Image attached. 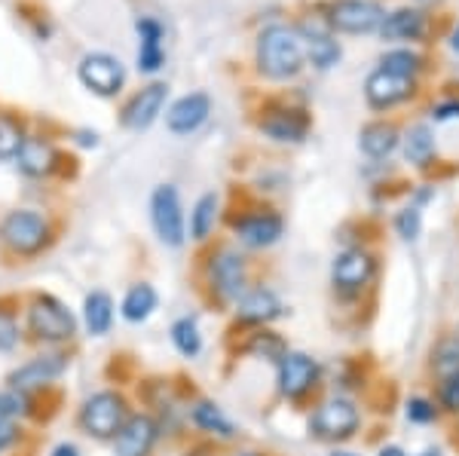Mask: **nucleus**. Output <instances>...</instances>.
Here are the masks:
<instances>
[{"label": "nucleus", "mask_w": 459, "mask_h": 456, "mask_svg": "<svg viewBox=\"0 0 459 456\" xmlns=\"http://www.w3.org/2000/svg\"><path fill=\"white\" fill-rule=\"evenodd\" d=\"M307 68V47L294 22H270L255 37V71L270 83L298 80Z\"/></svg>", "instance_id": "f257e3e1"}, {"label": "nucleus", "mask_w": 459, "mask_h": 456, "mask_svg": "<svg viewBox=\"0 0 459 456\" xmlns=\"http://www.w3.org/2000/svg\"><path fill=\"white\" fill-rule=\"evenodd\" d=\"M49 239H53V224H49L47 215L34 209H13L0 220V242L13 254H40L49 245Z\"/></svg>", "instance_id": "f03ea898"}, {"label": "nucleus", "mask_w": 459, "mask_h": 456, "mask_svg": "<svg viewBox=\"0 0 459 456\" xmlns=\"http://www.w3.org/2000/svg\"><path fill=\"white\" fill-rule=\"evenodd\" d=\"M322 19L334 34H377L386 19V6L380 0H328Z\"/></svg>", "instance_id": "7ed1b4c3"}, {"label": "nucleus", "mask_w": 459, "mask_h": 456, "mask_svg": "<svg viewBox=\"0 0 459 456\" xmlns=\"http://www.w3.org/2000/svg\"><path fill=\"white\" fill-rule=\"evenodd\" d=\"M309 114L307 108H298L285 99L264 101L261 114H257V129L264 132L270 142L276 144H300L309 135Z\"/></svg>", "instance_id": "20e7f679"}, {"label": "nucleus", "mask_w": 459, "mask_h": 456, "mask_svg": "<svg viewBox=\"0 0 459 456\" xmlns=\"http://www.w3.org/2000/svg\"><path fill=\"white\" fill-rule=\"evenodd\" d=\"M77 80L99 99H117L126 90V65L110 53H83L77 62Z\"/></svg>", "instance_id": "39448f33"}, {"label": "nucleus", "mask_w": 459, "mask_h": 456, "mask_svg": "<svg viewBox=\"0 0 459 456\" xmlns=\"http://www.w3.org/2000/svg\"><path fill=\"white\" fill-rule=\"evenodd\" d=\"M359 408L343 395H334V399L318 404L316 414L309 417V435L318 441H346L359 432Z\"/></svg>", "instance_id": "423d86ee"}, {"label": "nucleus", "mask_w": 459, "mask_h": 456, "mask_svg": "<svg viewBox=\"0 0 459 456\" xmlns=\"http://www.w3.org/2000/svg\"><path fill=\"white\" fill-rule=\"evenodd\" d=\"M28 328L37 340H49V343H62L71 340L74 331H77V322H74L71 310L65 304H58L56 297L43 294V297H34V304L28 306Z\"/></svg>", "instance_id": "0eeeda50"}, {"label": "nucleus", "mask_w": 459, "mask_h": 456, "mask_svg": "<svg viewBox=\"0 0 459 456\" xmlns=\"http://www.w3.org/2000/svg\"><path fill=\"white\" fill-rule=\"evenodd\" d=\"M166 99H169V83H162V80H151V83H144L142 90H135L129 99L123 101L120 126L129 129V132L151 129L153 123L160 120L162 108H166Z\"/></svg>", "instance_id": "6e6552de"}, {"label": "nucleus", "mask_w": 459, "mask_h": 456, "mask_svg": "<svg viewBox=\"0 0 459 456\" xmlns=\"http://www.w3.org/2000/svg\"><path fill=\"white\" fill-rule=\"evenodd\" d=\"M413 95H417V80L402 77V73H395V71L374 68L365 80V101L377 114H386L392 108L407 105Z\"/></svg>", "instance_id": "1a4fd4ad"}, {"label": "nucleus", "mask_w": 459, "mask_h": 456, "mask_svg": "<svg viewBox=\"0 0 459 456\" xmlns=\"http://www.w3.org/2000/svg\"><path fill=\"white\" fill-rule=\"evenodd\" d=\"M126 420H129L126 417V399L117 392H95L83 404V410H80V426H83L89 435L101 441L117 438V432L123 429Z\"/></svg>", "instance_id": "9d476101"}, {"label": "nucleus", "mask_w": 459, "mask_h": 456, "mask_svg": "<svg viewBox=\"0 0 459 456\" xmlns=\"http://www.w3.org/2000/svg\"><path fill=\"white\" fill-rule=\"evenodd\" d=\"M151 220L157 237L166 242V245H184L187 239V227H184V209H181V196L172 184H160L151 196Z\"/></svg>", "instance_id": "9b49d317"}, {"label": "nucleus", "mask_w": 459, "mask_h": 456, "mask_svg": "<svg viewBox=\"0 0 459 456\" xmlns=\"http://www.w3.org/2000/svg\"><path fill=\"white\" fill-rule=\"evenodd\" d=\"M303 34V47H307V65H313L316 71H331L343 58V47H340L337 34L328 28V22L322 16H307L294 22Z\"/></svg>", "instance_id": "f8f14e48"}, {"label": "nucleus", "mask_w": 459, "mask_h": 456, "mask_svg": "<svg viewBox=\"0 0 459 456\" xmlns=\"http://www.w3.org/2000/svg\"><path fill=\"white\" fill-rule=\"evenodd\" d=\"M209 282L218 291L221 300H239L248 285L246 257L236 252V248H218L209 263Z\"/></svg>", "instance_id": "ddd939ff"}, {"label": "nucleus", "mask_w": 459, "mask_h": 456, "mask_svg": "<svg viewBox=\"0 0 459 456\" xmlns=\"http://www.w3.org/2000/svg\"><path fill=\"white\" fill-rule=\"evenodd\" d=\"M374 276L377 261L365 248H346L334 257V267H331V282L340 294H361V288H368Z\"/></svg>", "instance_id": "4468645a"}, {"label": "nucleus", "mask_w": 459, "mask_h": 456, "mask_svg": "<svg viewBox=\"0 0 459 456\" xmlns=\"http://www.w3.org/2000/svg\"><path fill=\"white\" fill-rule=\"evenodd\" d=\"M233 233H236V239L248 248H270L282 239L285 220L273 209H251V211H242V215L233 220Z\"/></svg>", "instance_id": "2eb2a0df"}, {"label": "nucleus", "mask_w": 459, "mask_h": 456, "mask_svg": "<svg viewBox=\"0 0 459 456\" xmlns=\"http://www.w3.org/2000/svg\"><path fill=\"white\" fill-rule=\"evenodd\" d=\"M62 159L65 157L53 144V138L31 132V135L25 138V144H22L16 166L22 175H28V178H49V175H56L58 168H62Z\"/></svg>", "instance_id": "dca6fc26"}, {"label": "nucleus", "mask_w": 459, "mask_h": 456, "mask_svg": "<svg viewBox=\"0 0 459 456\" xmlns=\"http://www.w3.org/2000/svg\"><path fill=\"white\" fill-rule=\"evenodd\" d=\"M318 383V362L309 358L307 352H291L288 349L279 358V392L285 399H303L309 389Z\"/></svg>", "instance_id": "f3484780"}, {"label": "nucleus", "mask_w": 459, "mask_h": 456, "mask_svg": "<svg viewBox=\"0 0 459 456\" xmlns=\"http://www.w3.org/2000/svg\"><path fill=\"white\" fill-rule=\"evenodd\" d=\"M135 31H138V56H135V68L153 77L162 71L166 65V28L157 16H138L135 19Z\"/></svg>", "instance_id": "a211bd4d"}, {"label": "nucleus", "mask_w": 459, "mask_h": 456, "mask_svg": "<svg viewBox=\"0 0 459 456\" xmlns=\"http://www.w3.org/2000/svg\"><path fill=\"white\" fill-rule=\"evenodd\" d=\"M212 116V95L209 92H187L172 101L166 110V129L172 135H194L199 126Z\"/></svg>", "instance_id": "6ab92c4d"}, {"label": "nucleus", "mask_w": 459, "mask_h": 456, "mask_svg": "<svg viewBox=\"0 0 459 456\" xmlns=\"http://www.w3.org/2000/svg\"><path fill=\"white\" fill-rule=\"evenodd\" d=\"M429 25H432V19H429L426 10H420V6H398V10L386 13L377 34L389 43H420L429 37Z\"/></svg>", "instance_id": "aec40b11"}, {"label": "nucleus", "mask_w": 459, "mask_h": 456, "mask_svg": "<svg viewBox=\"0 0 459 456\" xmlns=\"http://www.w3.org/2000/svg\"><path fill=\"white\" fill-rule=\"evenodd\" d=\"M157 423L151 420V417L138 414V417H129V420L123 423V429L117 432L114 438V451L117 456H147L153 447V441H157Z\"/></svg>", "instance_id": "412c9836"}, {"label": "nucleus", "mask_w": 459, "mask_h": 456, "mask_svg": "<svg viewBox=\"0 0 459 456\" xmlns=\"http://www.w3.org/2000/svg\"><path fill=\"white\" fill-rule=\"evenodd\" d=\"M65 358L62 356H40V358H31L28 365H22L19 371L10 374V383L16 392H28V389H37V386H47L53 383L58 374L65 371Z\"/></svg>", "instance_id": "4be33fe9"}, {"label": "nucleus", "mask_w": 459, "mask_h": 456, "mask_svg": "<svg viewBox=\"0 0 459 456\" xmlns=\"http://www.w3.org/2000/svg\"><path fill=\"white\" fill-rule=\"evenodd\" d=\"M402 144V129L389 120H374L359 132V147L365 157L371 159H386L395 153V147Z\"/></svg>", "instance_id": "5701e85b"}, {"label": "nucleus", "mask_w": 459, "mask_h": 456, "mask_svg": "<svg viewBox=\"0 0 459 456\" xmlns=\"http://www.w3.org/2000/svg\"><path fill=\"white\" fill-rule=\"evenodd\" d=\"M242 322L248 325H266V322L282 315V300L276 297V291L270 288H251L239 297V310H236Z\"/></svg>", "instance_id": "b1692460"}, {"label": "nucleus", "mask_w": 459, "mask_h": 456, "mask_svg": "<svg viewBox=\"0 0 459 456\" xmlns=\"http://www.w3.org/2000/svg\"><path fill=\"white\" fill-rule=\"evenodd\" d=\"M31 135L28 132V123L19 110H0V163H16L22 144Z\"/></svg>", "instance_id": "393cba45"}, {"label": "nucleus", "mask_w": 459, "mask_h": 456, "mask_svg": "<svg viewBox=\"0 0 459 456\" xmlns=\"http://www.w3.org/2000/svg\"><path fill=\"white\" fill-rule=\"evenodd\" d=\"M402 147H404V159L407 163H413L417 168H429L435 163V153H438V147H435V135L426 123H417V126L407 129L402 135Z\"/></svg>", "instance_id": "a878e982"}, {"label": "nucleus", "mask_w": 459, "mask_h": 456, "mask_svg": "<svg viewBox=\"0 0 459 456\" xmlns=\"http://www.w3.org/2000/svg\"><path fill=\"white\" fill-rule=\"evenodd\" d=\"M83 315H86V328L89 334L101 337L110 331V322H114V300L105 291H92L83 304Z\"/></svg>", "instance_id": "bb28decb"}, {"label": "nucleus", "mask_w": 459, "mask_h": 456, "mask_svg": "<svg viewBox=\"0 0 459 456\" xmlns=\"http://www.w3.org/2000/svg\"><path fill=\"white\" fill-rule=\"evenodd\" d=\"M218 209H221V196L218 194H203L190 211V237L194 239H209L214 224H218Z\"/></svg>", "instance_id": "cd10ccee"}, {"label": "nucleus", "mask_w": 459, "mask_h": 456, "mask_svg": "<svg viewBox=\"0 0 459 456\" xmlns=\"http://www.w3.org/2000/svg\"><path fill=\"white\" fill-rule=\"evenodd\" d=\"M157 310V291L151 288L147 282L142 285H132L123 297V315L129 322H144L151 319V313Z\"/></svg>", "instance_id": "c85d7f7f"}, {"label": "nucleus", "mask_w": 459, "mask_h": 456, "mask_svg": "<svg viewBox=\"0 0 459 456\" xmlns=\"http://www.w3.org/2000/svg\"><path fill=\"white\" fill-rule=\"evenodd\" d=\"M380 68L395 71V73H402V77H413V80H417L420 73L426 71V58L420 56L417 49H411V47H398V49H389V53L380 58Z\"/></svg>", "instance_id": "c756f323"}, {"label": "nucleus", "mask_w": 459, "mask_h": 456, "mask_svg": "<svg viewBox=\"0 0 459 456\" xmlns=\"http://www.w3.org/2000/svg\"><path fill=\"white\" fill-rule=\"evenodd\" d=\"M194 426L203 432H209V435H221V438H233V423L227 420L224 414H221L218 404L212 401H199L194 404Z\"/></svg>", "instance_id": "7c9ffc66"}, {"label": "nucleus", "mask_w": 459, "mask_h": 456, "mask_svg": "<svg viewBox=\"0 0 459 456\" xmlns=\"http://www.w3.org/2000/svg\"><path fill=\"white\" fill-rule=\"evenodd\" d=\"M172 343L178 347V352L187 358L199 356V349H203V337H199V328L194 319H178L172 325Z\"/></svg>", "instance_id": "2f4dec72"}, {"label": "nucleus", "mask_w": 459, "mask_h": 456, "mask_svg": "<svg viewBox=\"0 0 459 456\" xmlns=\"http://www.w3.org/2000/svg\"><path fill=\"white\" fill-rule=\"evenodd\" d=\"M16 13L28 22V28L34 31L37 40L47 43L49 37H53V19H49V13L43 10L40 4H31V0H22V4L16 6Z\"/></svg>", "instance_id": "473e14b6"}, {"label": "nucleus", "mask_w": 459, "mask_h": 456, "mask_svg": "<svg viewBox=\"0 0 459 456\" xmlns=\"http://www.w3.org/2000/svg\"><path fill=\"white\" fill-rule=\"evenodd\" d=\"M246 352H248V356H257V358L279 362L288 349H285V343H282V337H279V334H273V331H257V334H251Z\"/></svg>", "instance_id": "72a5a7b5"}, {"label": "nucleus", "mask_w": 459, "mask_h": 456, "mask_svg": "<svg viewBox=\"0 0 459 456\" xmlns=\"http://www.w3.org/2000/svg\"><path fill=\"white\" fill-rule=\"evenodd\" d=\"M432 367L438 371V377H450V374L459 371V337H450V340H441L432 352Z\"/></svg>", "instance_id": "f704fd0d"}, {"label": "nucleus", "mask_w": 459, "mask_h": 456, "mask_svg": "<svg viewBox=\"0 0 459 456\" xmlns=\"http://www.w3.org/2000/svg\"><path fill=\"white\" fill-rule=\"evenodd\" d=\"M420 230H423V211H420V205H407L395 215V233L407 242H413L420 237Z\"/></svg>", "instance_id": "c9c22d12"}, {"label": "nucleus", "mask_w": 459, "mask_h": 456, "mask_svg": "<svg viewBox=\"0 0 459 456\" xmlns=\"http://www.w3.org/2000/svg\"><path fill=\"white\" fill-rule=\"evenodd\" d=\"M404 417H407L411 423L426 426V423H435V420H438V408H435V401H429V399H423V395H417V399L407 401Z\"/></svg>", "instance_id": "e433bc0d"}, {"label": "nucleus", "mask_w": 459, "mask_h": 456, "mask_svg": "<svg viewBox=\"0 0 459 456\" xmlns=\"http://www.w3.org/2000/svg\"><path fill=\"white\" fill-rule=\"evenodd\" d=\"M19 343V322L10 310L0 306V352H10Z\"/></svg>", "instance_id": "4c0bfd02"}, {"label": "nucleus", "mask_w": 459, "mask_h": 456, "mask_svg": "<svg viewBox=\"0 0 459 456\" xmlns=\"http://www.w3.org/2000/svg\"><path fill=\"white\" fill-rule=\"evenodd\" d=\"M438 401H441V408H444V410H450V414H459V371L441 380V386H438Z\"/></svg>", "instance_id": "58836bf2"}, {"label": "nucleus", "mask_w": 459, "mask_h": 456, "mask_svg": "<svg viewBox=\"0 0 459 456\" xmlns=\"http://www.w3.org/2000/svg\"><path fill=\"white\" fill-rule=\"evenodd\" d=\"M432 116L438 123L459 120V99H444V101H438V105L432 108Z\"/></svg>", "instance_id": "ea45409f"}, {"label": "nucleus", "mask_w": 459, "mask_h": 456, "mask_svg": "<svg viewBox=\"0 0 459 456\" xmlns=\"http://www.w3.org/2000/svg\"><path fill=\"white\" fill-rule=\"evenodd\" d=\"M19 408H22V395L0 392V420H10L13 414H19Z\"/></svg>", "instance_id": "a19ab883"}, {"label": "nucleus", "mask_w": 459, "mask_h": 456, "mask_svg": "<svg viewBox=\"0 0 459 456\" xmlns=\"http://www.w3.org/2000/svg\"><path fill=\"white\" fill-rule=\"evenodd\" d=\"M16 438H19V429H16V426H13L10 420H0V453H4L6 447H10Z\"/></svg>", "instance_id": "79ce46f5"}, {"label": "nucleus", "mask_w": 459, "mask_h": 456, "mask_svg": "<svg viewBox=\"0 0 459 456\" xmlns=\"http://www.w3.org/2000/svg\"><path fill=\"white\" fill-rule=\"evenodd\" d=\"M74 135H77V142L83 144V147H99V132L80 129V132H74Z\"/></svg>", "instance_id": "37998d69"}, {"label": "nucleus", "mask_w": 459, "mask_h": 456, "mask_svg": "<svg viewBox=\"0 0 459 456\" xmlns=\"http://www.w3.org/2000/svg\"><path fill=\"white\" fill-rule=\"evenodd\" d=\"M377 456H407V453L402 451V447L389 444V447H383V451H380V453H377Z\"/></svg>", "instance_id": "c03bdc74"}, {"label": "nucleus", "mask_w": 459, "mask_h": 456, "mask_svg": "<svg viewBox=\"0 0 459 456\" xmlns=\"http://www.w3.org/2000/svg\"><path fill=\"white\" fill-rule=\"evenodd\" d=\"M53 456H77V447H74V444H62Z\"/></svg>", "instance_id": "a18cd8bd"}, {"label": "nucleus", "mask_w": 459, "mask_h": 456, "mask_svg": "<svg viewBox=\"0 0 459 456\" xmlns=\"http://www.w3.org/2000/svg\"><path fill=\"white\" fill-rule=\"evenodd\" d=\"M450 49H454V53H459V25L454 28V34H450Z\"/></svg>", "instance_id": "49530a36"}, {"label": "nucleus", "mask_w": 459, "mask_h": 456, "mask_svg": "<svg viewBox=\"0 0 459 456\" xmlns=\"http://www.w3.org/2000/svg\"><path fill=\"white\" fill-rule=\"evenodd\" d=\"M331 456H359V453H350V451H334Z\"/></svg>", "instance_id": "de8ad7c7"}, {"label": "nucleus", "mask_w": 459, "mask_h": 456, "mask_svg": "<svg viewBox=\"0 0 459 456\" xmlns=\"http://www.w3.org/2000/svg\"><path fill=\"white\" fill-rule=\"evenodd\" d=\"M420 456H441V451H426V453H420Z\"/></svg>", "instance_id": "09e8293b"}, {"label": "nucleus", "mask_w": 459, "mask_h": 456, "mask_svg": "<svg viewBox=\"0 0 459 456\" xmlns=\"http://www.w3.org/2000/svg\"><path fill=\"white\" fill-rule=\"evenodd\" d=\"M236 456H261V453H251V451H246V453H236Z\"/></svg>", "instance_id": "8fccbe9b"}]
</instances>
